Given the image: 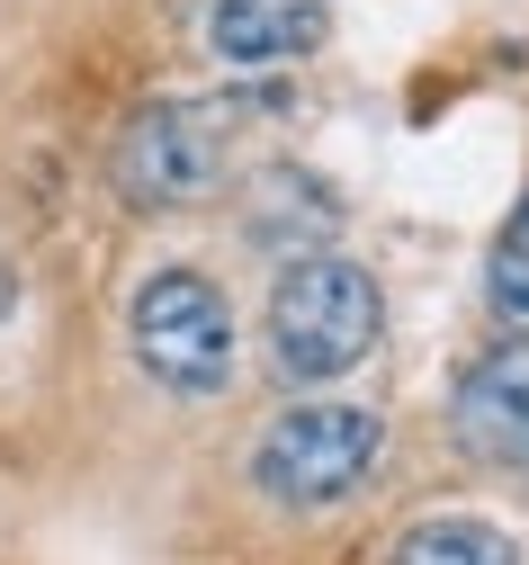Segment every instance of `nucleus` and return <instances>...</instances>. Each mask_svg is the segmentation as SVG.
<instances>
[{
  "label": "nucleus",
  "mask_w": 529,
  "mask_h": 565,
  "mask_svg": "<svg viewBox=\"0 0 529 565\" xmlns=\"http://www.w3.org/2000/svg\"><path fill=\"white\" fill-rule=\"evenodd\" d=\"M485 306H494L511 332H529V206L502 225V243H494V260H485Z\"/></svg>",
  "instance_id": "obj_9"
},
{
  "label": "nucleus",
  "mask_w": 529,
  "mask_h": 565,
  "mask_svg": "<svg viewBox=\"0 0 529 565\" xmlns=\"http://www.w3.org/2000/svg\"><path fill=\"white\" fill-rule=\"evenodd\" d=\"M448 431L467 458L529 476V341H494L448 395Z\"/></svg>",
  "instance_id": "obj_5"
},
{
  "label": "nucleus",
  "mask_w": 529,
  "mask_h": 565,
  "mask_svg": "<svg viewBox=\"0 0 529 565\" xmlns=\"http://www.w3.org/2000/svg\"><path fill=\"white\" fill-rule=\"evenodd\" d=\"M377 323H387V306H377V278L341 252H306L278 269L269 288V360L287 377H350L368 350H377Z\"/></svg>",
  "instance_id": "obj_1"
},
{
  "label": "nucleus",
  "mask_w": 529,
  "mask_h": 565,
  "mask_svg": "<svg viewBox=\"0 0 529 565\" xmlns=\"http://www.w3.org/2000/svg\"><path fill=\"white\" fill-rule=\"evenodd\" d=\"M224 180V108L207 99H154L117 135V189L135 206H198Z\"/></svg>",
  "instance_id": "obj_4"
},
{
  "label": "nucleus",
  "mask_w": 529,
  "mask_h": 565,
  "mask_svg": "<svg viewBox=\"0 0 529 565\" xmlns=\"http://www.w3.org/2000/svg\"><path fill=\"white\" fill-rule=\"evenodd\" d=\"M377 449H387V422L368 404H287L261 431L252 484L269 503H287V512H315V503H341V493L368 484Z\"/></svg>",
  "instance_id": "obj_2"
},
{
  "label": "nucleus",
  "mask_w": 529,
  "mask_h": 565,
  "mask_svg": "<svg viewBox=\"0 0 529 565\" xmlns=\"http://www.w3.org/2000/svg\"><path fill=\"white\" fill-rule=\"evenodd\" d=\"M269 216H261V243H278L287 260H306L315 252V234L332 225V198H324V180H306V171H269Z\"/></svg>",
  "instance_id": "obj_8"
},
{
  "label": "nucleus",
  "mask_w": 529,
  "mask_h": 565,
  "mask_svg": "<svg viewBox=\"0 0 529 565\" xmlns=\"http://www.w3.org/2000/svg\"><path fill=\"white\" fill-rule=\"evenodd\" d=\"M324 36V0H215L207 10V54L234 73H269V63L315 54Z\"/></svg>",
  "instance_id": "obj_6"
},
{
  "label": "nucleus",
  "mask_w": 529,
  "mask_h": 565,
  "mask_svg": "<svg viewBox=\"0 0 529 565\" xmlns=\"http://www.w3.org/2000/svg\"><path fill=\"white\" fill-rule=\"evenodd\" d=\"M135 360L154 369L171 395H207L224 386V369H234V306H224V288L207 269H154L135 288Z\"/></svg>",
  "instance_id": "obj_3"
},
{
  "label": "nucleus",
  "mask_w": 529,
  "mask_h": 565,
  "mask_svg": "<svg viewBox=\"0 0 529 565\" xmlns=\"http://www.w3.org/2000/svg\"><path fill=\"white\" fill-rule=\"evenodd\" d=\"M395 565H520V556L494 521H422V530H404Z\"/></svg>",
  "instance_id": "obj_7"
}]
</instances>
